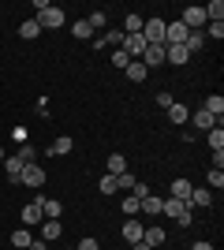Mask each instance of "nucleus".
<instances>
[{"label":"nucleus","mask_w":224,"mask_h":250,"mask_svg":"<svg viewBox=\"0 0 224 250\" xmlns=\"http://www.w3.org/2000/svg\"><path fill=\"white\" fill-rule=\"evenodd\" d=\"M75 250H101V247H97V239H94V235H86V239L79 243V247H75Z\"/></svg>","instance_id":"nucleus-42"},{"label":"nucleus","mask_w":224,"mask_h":250,"mask_svg":"<svg viewBox=\"0 0 224 250\" xmlns=\"http://www.w3.org/2000/svg\"><path fill=\"white\" fill-rule=\"evenodd\" d=\"M164 239H168V235H164V228H157V224H149V228L142 231V243H149L153 250H157V247H161Z\"/></svg>","instance_id":"nucleus-14"},{"label":"nucleus","mask_w":224,"mask_h":250,"mask_svg":"<svg viewBox=\"0 0 224 250\" xmlns=\"http://www.w3.org/2000/svg\"><path fill=\"white\" fill-rule=\"evenodd\" d=\"M30 243H34L30 228H19V231H11V247H22V250H26V247H30Z\"/></svg>","instance_id":"nucleus-28"},{"label":"nucleus","mask_w":224,"mask_h":250,"mask_svg":"<svg viewBox=\"0 0 224 250\" xmlns=\"http://www.w3.org/2000/svg\"><path fill=\"white\" fill-rule=\"evenodd\" d=\"M19 183H22V187H34V190H38V187H45V168L26 165V168H22V176H19Z\"/></svg>","instance_id":"nucleus-5"},{"label":"nucleus","mask_w":224,"mask_h":250,"mask_svg":"<svg viewBox=\"0 0 224 250\" xmlns=\"http://www.w3.org/2000/svg\"><path fill=\"white\" fill-rule=\"evenodd\" d=\"M0 165L8 168V179H11V183H19V176H22V168H26V165H22V161H19V157H4V161H0Z\"/></svg>","instance_id":"nucleus-17"},{"label":"nucleus","mask_w":224,"mask_h":250,"mask_svg":"<svg viewBox=\"0 0 224 250\" xmlns=\"http://www.w3.org/2000/svg\"><path fill=\"white\" fill-rule=\"evenodd\" d=\"M205 112H209V116L217 120V124H221V116H224V97H221V94L205 97Z\"/></svg>","instance_id":"nucleus-21"},{"label":"nucleus","mask_w":224,"mask_h":250,"mask_svg":"<svg viewBox=\"0 0 224 250\" xmlns=\"http://www.w3.org/2000/svg\"><path fill=\"white\" fill-rule=\"evenodd\" d=\"M191 206H198V209H209V206H213V190H198V187H194L191 190Z\"/></svg>","instance_id":"nucleus-19"},{"label":"nucleus","mask_w":224,"mask_h":250,"mask_svg":"<svg viewBox=\"0 0 224 250\" xmlns=\"http://www.w3.org/2000/svg\"><path fill=\"white\" fill-rule=\"evenodd\" d=\"M131 194H135V198H139V202H142V198H146V194H153V190H149V187H146V183H135V187H131Z\"/></svg>","instance_id":"nucleus-40"},{"label":"nucleus","mask_w":224,"mask_h":250,"mask_svg":"<svg viewBox=\"0 0 224 250\" xmlns=\"http://www.w3.org/2000/svg\"><path fill=\"white\" fill-rule=\"evenodd\" d=\"M71 149H75L71 135H60V138L53 142V146H49V153H53V157H64V153H71Z\"/></svg>","instance_id":"nucleus-22"},{"label":"nucleus","mask_w":224,"mask_h":250,"mask_svg":"<svg viewBox=\"0 0 224 250\" xmlns=\"http://www.w3.org/2000/svg\"><path fill=\"white\" fill-rule=\"evenodd\" d=\"M168 120H172V124H187V120H191V108L176 101V104H172V108H168Z\"/></svg>","instance_id":"nucleus-23"},{"label":"nucleus","mask_w":224,"mask_h":250,"mask_svg":"<svg viewBox=\"0 0 224 250\" xmlns=\"http://www.w3.org/2000/svg\"><path fill=\"white\" fill-rule=\"evenodd\" d=\"M71 34H75V38H79V42H90V38H94V26H90V22H86V19H79V22H75V26H71Z\"/></svg>","instance_id":"nucleus-27"},{"label":"nucleus","mask_w":224,"mask_h":250,"mask_svg":"<svg viewBox=\"0 0 224 250\" xmlns=\"http://www.w3.org/2000/svg\"><path fill=\"white\" fill-rule=\"evenodd\" d=\"M168 190H172V198H180V202H191V190H194V187L187 183V179H172V187H168Z\"/></svg>","instance_id":"nucleus-16"},{"label":"nucleus","mask_w":224,"mask_h":250,"mask_svg":"<svg viewBox=\"0 0 224 250\" xmlns=\"http://www.w3.org/2000/svg\"><path fill=\"white\" fill-rule=\"evenodd\" d=\"M123 217H139V198H135V194L123 198Z\"/></svg>","instance_id":"nucleus-36"},{"label":"nucleus","mask_w":224,"mask_h":250,"mask_svg":"<svg viewBox=\"0 0 224 250\" xmlns=\"http://www.w3.org/2000/svg\"><path fill=\"white\" fill-rule=\"evenodd\" d=\"M191 250H217V247H213V243H205V239H198V243H194Z\"/></svg>","instance_id":"nucleus-45"},{"label":"nucleus","mask_w":224,"mask_h":250,"mask_svg":"<svg viewBox=\"0 0 224 250\" xmlns=\"http://www.w3.org/2000/svg\"><path fill=\"white\" fill-rule=\"evenodd\" d=\"M86 22H90V26H94V34H97L108 19H105V11H90V19H86Z\"/></svg>","instance_id":"nucleus-38"},{"label":"nucleus","mask_w":224,"mask_h":250,"mask_svg":"<svg viewBox=\"0 0 224 250\" xmlns=\"http://www.w3.org/2000/svg\"><path fill=\"white\" fill-rule=\"evenodd\" d=\"M105 168H108L105 176H123V172H127V157H123V153H112L105 161Z\"/></svg>","instance_id":"nucleus-12"},{"label":"nucleus","mask_w":224,"mask_h":250,"mask_svg":"<svg viewBox=\"0 0 224 250\" xmlns=\"http://www.w3.org/2000/svg\"><path fill=\"white\" fill-rule=\"evenodd\" d=\"M123 71H127V79H131V83H146V75H149L142 60H131L127 67H123Z\"/></svg>","instance_id":"nucleus-18"},{"label":"nucleus","mask_w":224,"mask_h":250,"mask_svg":"<svg viewBox=\"0 0 224 250\" xmlns=\"http://www.w3.org/2000/svg\"><path fill=\"white\" fill-rule=\"evenodd\" d=\"M127 63H131V56H127L123 49H116V52H112V67H120V71H123Z\"/></svg>","instance_id":"nucleus-39"},{"label":"nucleus","mask_w":224,"mask_h":250,"mask_svg":"<svg viewBox=\"0 0 224 250\" xmlns=\"http://www.w3.org/2000/svg\"><path fill=\"white\" fill-rule=\"evenodd\" d=\"M11 138H15V142L22 146V142H26V127H15V131H11Z\"/></svg>","instance_id":"nucleus-44"},{"label":"nucleus","mask_w":224,"mask_h":250,"mask_svg":"<svg viewBox=\"0 0 224 250\" xmlns=\"http://www.w3.org/2000/svg\"><path fill=\"white\" fill-rule=\"evenodd\" d=\"M202 45H205V34L202 30H191V34H187V42H183V49H187V52H198Z\"/></svg>","instance_id":"nucleus-25"},{"label":"nucleus","mask_w":224,"mask_h":250,"mask_svg":"<svg viewBox=\"0 0 224 250\" xmlns=\"http://www.w3.org/2000/svg\"><path fill=\"white\" fill-rule=\"evenodd\" d=\"M142 63H146V71H157L161 63H164V45H146V52H142Z\"/></svg>","instance_id":"nucleus-7"},{"label":"nucleus","mask_w":224,"mask_h":250,"mask_svg":"<svg viewBox=\"0 0 224 250\" xmlns=\"http://www.w3.org/2000/svg\"><path fill=\"white\" fill-rule=\"evenodd\" d=\"M209 30H205V42H221L224 38V22H205Z\"/></svg>","instance_id":"nucleus-33"},{"label":"nucleus","mask_w":224,"mask_h":250,"mask_svg":"<svg viewBox=\"0 0 224 250\" xmlns=\"http://www.w3.org/2000/svg\"><path fill=\"white\" fill-rule=\"evenodd\" d=\"M26 250H49V243H45V239H34V243H30Z\"/></svg>","instance_id":"nucleus-46"},{"label":"nucleus","mask_w":224,"mask_h":250,"mask_svg":"<svg viewBox=\"0 0 224 250\" xmlns=\"http://www.w3.org/2000/svg\"><path fill=\"white\" fill-rule=\"evenodd\" d=\"M187 206H191V202H180V198H161V213H164V217H172V220H180Z\"/></svg>","instance_id":"nucleus-10"},{"label":"nucleus","mask_w":224,"mask_h":250,"mask_svg":"<svg viewBox=\"0 0 224 250\" xmlns=\"http://www.w3.org/2000/svg\"><path fill=\"white\" fill-rule=\"evenodd\" d=\"M4 157H8V153H4V146H0V161H4Z\"/></svg>","instance_id":"nucleus-48"},{"label":"nucleus","mask_w":224,"mask_h":250,"mask_svg":"<svg viewBox=\"0 0 224 250\" xmlns=\"http://www.w3.org/2000/svg\"><path fill=\"white\" fill-rule=\"evenodd\" d=\"M120 49L127 52L131 60H142V52H146V38H142V34H123V45H120Z\"/></svg>","instance_id":"nucleus-4"},{"label":"nucleus","mask_w":224,"mask_h":250,"mask_svg":"<svg viewBox=\"0 0 224 250\" xmlns=\"http://www.w3.org/2000/svg\"><path fill=\"white\" fill-rule=\"evenodd\" d=\"M60 235H64V224H60V220H41V239L45 243L60 239Z\"/></svg>","instance_id":"nucleus-13"},{"label":"nucleus","mask_w":224,"mask_h":250,"mask_svg":"<svg viewBox=\"0 0 224 250\" xmlns=\"http://www.w3.org/2000/svg\"><path fill=\"white\" fill-rule=\"evenodd\" d=\"M142 231H146V224H142V220H135V217L123 220V239H127L131 247H135V243H142Z\"/></svg>","instance_id":"nucleus-8"},{"label":"nucleus","mask_w":224,"mask_h":250,"mask_svg":"<svg viewBox=\"0 0 224 250\" xmlns=\"http://www.w3.org/2000/svg\"><path fill=\"white\" fill-rule=\"evenodd\" d=\"M94 45H97V49H105V45H123V30H108V34H101Z\"/></svg>","instance_id":"nucleus-24"},{"label":"nucleus","mask_w":224,"mask_h":250,"mask_svg":"<svg viewBox=\"0 0 224 250\" xmlns=\"http://www.w3.org/2000/svg\"><path fill=\"white\" fill-rule=\"evenodd\" d=\"M187 60H191V52L183 49V45H164V63H176V67H183Z\"/></svg>","instance_id":"nucleus-9"},{"label":"nucleus","mask_w":224,"mask_h":250,"mask_svg":"<svg viewBox=\"0 0 224 250\" xmlns=\"http://www.w3.org/2000/svg\"><path fill=\"white\" fill-rule=\"evenodd\" d=\"M157 104H161V108H164V112H168L172 104H176V97H172V94H157Z\"/></svg>","instance_id":"nucleus-41"},{"label":"nucleus","mask_w":224,"mask_h":250,"mask_svg":"<svg viewBox=\"0 0 224 250\" xmlns=\"http://www.w3.org/2000/svg\"><path fill=\"white\" fill-rule=\"evenodd\" d=\"M183 26H187V30H198V26H205V22H209V19H205V11L202 8H198V4H191V8H187V11H183Z\"/></svg>","instance_id":"nucleus-6"},{"label":"nucleus","mask_w":224,"mask_h":250,"mask_svg":"<svg viewBox=\"0 0 224 250\" xmlns=\"http://www.w3.org/2000/svg\"><path fill=\"white\" fill-rule=\"evenodd\" d=\"M41 220H45V213H41V194H38L34 202L22 206V228H34V224H41Z\"/></svg>","instance_id":"nucleus-3"},{"label":"nucleus","mask_w":224,"mask_h":250,"mask_svg":"<svg viewBox=\"0 0 224 250\" xmlns=\"http://www.w3.org/2000/svg\"><path fill=\"white\" fill-rule=\"evenodd\" d=\"M131 250H153V247H149V243H135Z\"/></svg>","instance_id":"nucleus-47"},{"label":"nucleus","mask_w":224,"mask_h":250,"mask_svg":"<svg viewBox=\"0 0 224 250\" xmlns=\"http://www.w3.org/2000/svg\"><path fill=\"white\" fill-rule=\"evenodd\" d=\"M187 124H194L198 131H213V127H217V120H213L209 112H205V108H198V112H191V120H187Z\"/></svg>","instance_id":"nucleus-11"},{"label":"nucleus","mask_w":224,"mask_h":250,"mask_svg":"<svg viewBox=\"0 0 224 250\" xmlns=\"http://www.w3.org/2000/svg\"><path fill=\"white\" fill-rule=\"evenodd\" d=\"M97 187H101V194H116V176H101Z\"/></svg>","instance_id":"nucleus-37"},{"label":"nucleus","mask_w":224,"mask_h":250,"mask_svg":"<svg viewBox=\"0 0 224 250\" xmlns=\"http://www.w3.org/2000/svg\"><path fill=\"white\" fill-rule=\"evenodd\" d=\"M142 15H135V11H127V19H123V34H142Z\"/></svg>","instance_id":"nucleus-26"},{"label":"nucleus","mask_w":224,"mask_h":250,"mask_svg":"<svg viewBox=\"0 0 224 250\" xmlns=\"http://www.w3.org/2000/svg\"><path fill=\"white\" fill-rule=\"evenodd\" d=\"M142 38H146V45H164V19H146Z\"/></svg>","instance_id":"nucleus-2"},{"label":"nucleus","mask_w":224,"mask_h":250,"mask_svg":"<svg viewBox=\"0 0 224 250\" xmlns=\"http://www.w3.org/2000/svg\"><path fill=\"white\" fill-rule=\"evenodd\" d=\"M64 22H67V15L56 8V4H49L45 11H38V26H41V30H56V26H64Z\"/></svg>","instance_id":"nucleus-1"},{"label":"nucleus","mask_w":224,"mask_h":250,"mask_svg":"<svg viewBox=\"0 0 224 250\" xmlns=\"http://www.w3.org/2000/svg\"><path fill=\"white\" fill-rule=\"evenodd\" d=\"M38 34H41V26H38V19H26V22H22V26H19V38H26V42H34Z\"/></svg>","instance_id":"nucleus-29"},{"label":"nucleus","mask_w":224,"mask_h":250,"mask_svg":"<svg viewBox=\"0 0 224 250\" xmlns=\"http://www.w3.org/2000/svg\"><path fill=\"white\" fill-rule=\"evenodd\" d=\"M139 213H146V217H161V198H157V194H146V198L139 202Z\"/></svg>","instance_id":"nucleus-15"},{"label":"nucleus","mask_w":224,"mask_h":250,"mask_svg":"<svg viewBox=\"0 0 224 250\" xmlns=\"http://www.w3.org/2000/svg\"><path fill=\"white\" fill-rule=\"evenodd\" d=\"M135 183H139V179L131 176V172H123V176H116V190H127V194H131V187H135Z\"/></svg>","instance_id":"nucleus-35"},{"label":"nucleus","mask_w":224,"mask_h":250,"mask_svg":"<svg viewBox=\"0 0 224 250\" xmlns=\"http://www.w3.org/2000/svg\"><path fill=\"white\" fill-rule=\"evenodd\" d=\"M15 157H19L22 165H34V157H38V149H34L30 142H22V146H19V153H15Z\"/></svg>","instance_id":"nucleus-32"},{"label":"nucleus","mask_w":224,"mask_h":250,"mask_svg":"<svg viewBox=\"0 0 224 250\" xmlns=\"http://www.w3.org/2000/svg\"><path fill=\"white\" fill-rule=\"evenodd\" d=\"M205 179H209V190H221L224 187V172H221V168H209V176H205Z\"/></svg>","instance_id":"nucleus-34"},{"label":"nucleus","mask_w":224,"mask_h":250,"mask_svg":"<svg viewBox=\"0 0 224 250\" xmlns=\"http://www.w3.org/2000/svg\"><path fill=\"white\" fill-rule=\"evenodd\" d=\"M213 168H221V172H224V149H213Z\"/></svg>","instance_id":"nucleus-43"},{"label":"nucleus","mask_w":224,"mask_h":250,"mask_svg":"<svg viewBox=\"0 0 224 250\" xmlns=\"http://www.w3.org/2000/svg\"><path fill=\"white\" fill-rule=\"evenodd\" d=\"M205 142H209L213 149H224V131H221V124H217L213 131H205Z\"/></svg>","instance_id":"nucleus-31"},{"label":"nucleus","mask_w":224,"mask_h":250,"mask_svg":"<svg viewBox=\"0 0 224 250\" xmlns=\"http://www.w3.org/2000/svg\"><path fill=\"white\" fill-rule=\"evenodd\" d=\"M41 213H45V220H56L64 209H60V202H53V198H41Z\"/></svg>","instance_id":"nucleus-30"},{"label":"nucleus","mask_w":224,"mask_h":250,"mask_svg":"<svg viewBox=\"0 0 224 250\" xmlns=\"http://www.w3.org/2000/svg\"><path fill=\"white\" fill-rule=\"evenodd\" d=\"M202 11H205V19H209V22H224V0H209Z\"/></svg>","instance_id":"nucleus-20"}]
</instances>
